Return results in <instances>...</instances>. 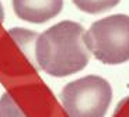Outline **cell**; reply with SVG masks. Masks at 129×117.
I'll list each match as a JSON object with an SVG mask.
<instances>
[{"label": "cell", "instance_id": "7a4b0ae2", "mask_svg": "<svg viewBox=\"0 0 129 117\" xmlns=\"http://www.w3.org/2000/svg\"><path fill=\"white\" fill-rule=\"evenodd\" d=\"M88 52L104 64H122L129 60V16L114 14L94 21L84 32Z\"/></svg>", "mask_w": 129, "mask_h": 117}, {"label": "cell", "instance_id": "6da1fadb", "mask_svg": "<svg viewBox=\"0 0 129 117\" xmlns=\"http://www.w3.org/2000/svg\"><path fill=\"white\" fill-rule=\"evenodd\" d=\"M84 28L79 22L64 20L37 36L34 56L39 70L51 77H63L76 74L86 68L90 60Z\"/></svg>", "mask_w": 129, "mask_h": 117}, {"label": "cell", "instance_id": "277c9868", "mask_svg": "<svg viewBox=\"0 0 129 117\" xmlns=\"http://www.w3.org/2000/svg\"><path fill=\"white\" fill-rule=\"evenodd\" d=\"M13 10L20 20L44 24L55 18L63 9V0H13Z\"/></svg>", "mask_w": 129, "mask_h": 117}, {"label": "cell", "instance_id": "8992f818", "mask_svg": "<svg viewBox=\"0 0 129 117\" xmlns=\"http://www.w3.org/2000/svg\"><path fill=\"white\" fill-rule=\"evenodd\" d=\"M0 117H27L16 104L10 93H3L0 98Z\"/></svg>", "mask_w": 129, "mask_h": 117}, {"label": "cell", "instance_id": "5b68a950", "mask_svg": "<svg viewBox=\"0 0 129 117\" xmlns=\"http://www.w3.org/2000/svg\"><path fill=\"white\" fill-rule=\"evenodd\" d=\"M79 10L88 14H100L114 9L121 0H72Z\"/></svg>", "mask_w": 129, "mask_h": 117}, {"label": "cell", "instance_id": "3957f363", "mask_svg": "<svg viewBox=\"0 0 129 117\" xmlns=\"http://www.w3.org/2000/svg\"><path fill=\"white\" fill-rule=\"evenodd\" d=\"M112 100V88L100 75H86L68 82L60 102L68 117H105Z\"/></svg>", "mask_w": 129, "mask_h": 117}]
</instances>
